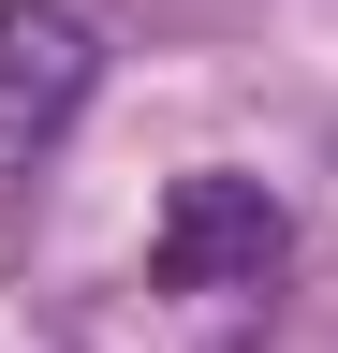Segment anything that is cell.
<instances>
[{
	"label": "cell",
	"instance_id": "obj_1",
	"mask_svg": "<svg viewBox=\"0 0 338 353\" xmlns=\"http://www.w3.org/2000/svg\"><path fill=\"white\" fill-rule=\"evenodd\" d=\"M279 250H294V221H279L265 176H177L162 221H147V280L162 294H265Z\"/></svg>",
	"mask_w": 338,
	"mask_h": 353
},
{
	"label": "cell",
	"instance_id": "obj_2",
	"mask_svg": "<svg viewBox=\"0 0 338 353\" xmlns=\"http://www.w3.org/2000/svg\"><path fill=\"white\" fill-rule=\"evenodd\" d=\"M89 88H103V44H89V15H59V0H0V162L59 148Z\"/></svg>",
	"mask_w": 338,
	"mask_h": 353
}]
</instances>
